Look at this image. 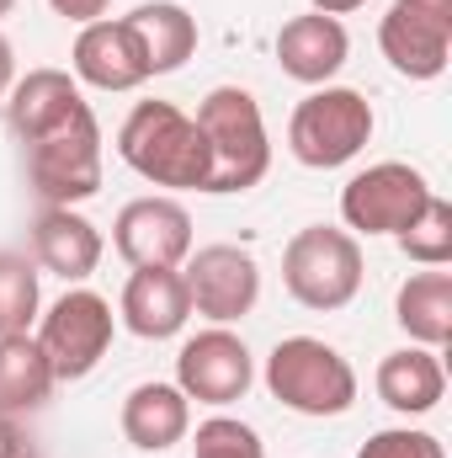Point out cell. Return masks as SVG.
I'll return each instance as SVG.
<instances>
[{"instance_id":"1","label":"cell","mask_w":452,"mask_h":458,"mask_svg":"<svg viewBox=\"0 0 452 458\" xmlns=\"http://www.w3.org/2000/svg\"><path fill=\"white\" fill-rule=\"evenodd\" d=\"M11 133L27 149V182L43 208H75L102 192V123L70 70H27L5 91Z\"/></svg>"},{"instance_id":"2","label":"cell","mask_w":452,"mask_h":458,"mask_svg":"<svg viewBox=\"0 0 452 458\" xmlns=\"http://www.w3.org/2000/svg\"><path fill=\"white\" fill-rule=\"evenodd\" d=\"M117 155L128 171L171 192H203L213 171L197 117H187L176 102H138L117 128Z\"/></svg>"},{"instance_id":"3","label":"cell","mask_w":452,"mask_h":458,"mask_svg":"<svg viewBox=\"0 0 452 458\" xmlns=\"http://www.w3.org/2000/svg\"><path fill=\"white\" fill-rule=\"evenodd\" d=\"M197 128L208 139V187L203 192H250L266 171H272V139H266V117L261 102L245 86H213L197 107Z\"/></svg>"},{"instance_id":"4","label":"cell","mask_w":452,"mask_h":458,"mask_svg":"<svg viewBox=\"0 0 452 458\" xmlns=\"http://www.w3.org/2000/svg\"><path fill=\"white\" fill-rule=\"evenodd\" d=\"M266 389L298 416H346L356 405V368L320 336H282L266 357Z\"/></svg>"},{"instance_id":"5","label":"cell","mask_w":452,"mask_h":458,"mask_svg":"<svg viewBox=\"0 0 452 458\" xmlns=\"http://www.w3.org/2000/svg\"><path fill=\"white\" fill-rule=\"evenodd\" d=\"M282 288L304 310H346L362 293V245L351 229L309 225L282 245Z\"/></svg>"},{"instance_id":"6","label":"cell","mask_w":452,"mask_h":458,"mask_svg":"<svg viewBox=\"0 0 452 458\" xmlns=\"http://www.w3.org/2000/svg\"><path fill=\"white\" fill-rule=\"evenodd\" d=\"M372 139V102L351 86H314L288 117V149L309 171H336Z\"/></svg>"},{"instance_id":"7","label":"cell","mask_w":452,"mask_h":458,"mask_svg":"<svg viewBox=\"0 0 452 458\" xmlns=\"http://www.w3.org/2000/svg\"><path fill=\"white\" fill-rule=\"evenodd\" d=\"M113 336H117L113 304L102 293H91V288H70L64 299H54L43 326H38V346H43L59 384H75V378L96 373V362L107 357Z\"/></svg>"},{"instance_id":"8","label":"cell","mask_w":452,"mask_h":458,"mask_svg":"<svg viewBox=\"0 0 452 458\" xmlns=\"http://www.w3.org/2000/svg\"><path fill=\"white\" fill-rule=\"evenodd\" d=\"M431 198V182L405 160H378L340 187V219L351 234H399Z\"/></svg>"},{"instance_id":"9","label":"cell","mask_w":452,"mask_h":458,"mask_svg":"<svg viewBox=\"0 0 452 458\" xmlns=\"http://www.w3.org/2000/svg\"><path fill=\"white\" fill-rule=\"evenodd\" d=\"M378 48L405 81H442L452 64V0H394Z\"/></svg>"},{"instance_id":"10","label":"cell","mask_w":452,"mask_h":458,"mask_svg":"<svg viewBox=\"0 0 452 458\" xmlns=\"http://www.w3.org/2000/svg\"><path fill=\"white\" fill-rule=\"evenodd\" d=\"M255 384V357L229 326H208L176 352V389L197 405H234Z\"/></svg>"},{"instance_id":"11","label":"cell","mask_w":452,"mask_h":458,"mask_svg":"<svg viewBox=\"0 0 452 458\" xmlns=\"http://www.w3.org/2000/svg\"><path fill=\"white\" fill-rule=\"evenodd\" d=\"M181 277H187L192 315H203L213 326L245 320L255 310V299H261V267L239 245H203V250H192L181 261Z\"/></svg>"},{"instance_id":"12","label":"cell","mask_w":452,"mask_h":458,"mask_svg":"<svg viewBox=\"0 0 452 458\" xmlns=\"http://www.w3.org/2000/svg\"><path fill=\"white\" fill-rule=\"evenodd\" d=\"M113 245L128 267H181L192 256V214L165 192L133 198L117 208Z\"/></svg>"},{"instance_id":"13","label":"cell","mask_w":452,"mask_h":458,"mask_svg":"<svg viewBox=\"0 0 452 458\" xmlns=\"http://www.w3.org/2000/svg\"><path fill=\"white\" fill-rule=\"evenodd\" d=\"M70 70L80 86H96V91H138L144 81H155L128 16H117V21L102 16V21L80 27V38L70 48Z\"/></svg>"},{"instance_id":"14","label":"cell","mask_w":452,"mask_h":458,"mask_svg":"<svg viewBox=\"0 0 452 458\" xmlns=\"http://www.w3.org/2000/svg\"><path fill=\"white\" fill-rule=\"evenodd\" d=\"M122 326L144 342H171L187 331L192 320V299H187V277L181 267H133V277L122 283Z\"/></svg>"},{"instance_id":"15","label":"cell","mask_w":452,"mask_h":458,"mask_svg":"<svg viewBox=\"0 0 452 458\" xmlns=\"http://www.w3.org/2000/svg\"><path fill=\"white\" fill-rule=\"evenodd\" d=\"M346 54H351V38H346L340 16L304 11V16L282 21V32H277V64L298 86H331V75H340V64H346Z\"/></svg>"},{"instance_id":"16","label":"cell","mask_w":452,"mask_h":458,"mask_svg":"<svg viewBox=\"0 0 452 458\" xmlns=\"http://www.w3.org/2000/svg\"><path fill=\"white\" fill-rule=\"evenodd\" d=\"M102 229L75 208H43L32 219V256L43 272L64 277V283H86L102 267Z\"/></svg>"},{"instance_id":"17","label":"cell","mask_w":452,"mask_h":458,"mask_svg":"<svg viewBox=\"0 0 452 458\" xmlns=\"http://www.w3.org/2000/svg\"><path fill=\"white\" fill-rule=\"evenodd\" d=\"M122 437L138 448V454H165L176 448L187 432H192V400L176 389V384H133L128 400H122Z\"/></svg>"},{"instance_id":"18","label":"cell","mask_w":452,"mask_h":458,"mask_svg":"<svg viewBox=\"0 0 452 458\" xmlns=\"http://www.w3.org/2000/svg\"><path fill=\"white\" fill-rule=\"evenodd\" d=\"M378 400L399 416H426L442 405L448 394V373H442V357L431 346H399L378 362Z\"/></svg>"},{"instance_id":"19","label":"cell","mask_w":452,"mask_h":458,"mask_svg":"<svg viewBox=\"0 0 452 458\" xmlns=\"http://www.w3.org/2000/svg\"><path fill=\"white\" fill-rule=\"evenodd\" d=\"M394 320H399V331L415 346L442 352V346L452 342V272H442V267L410 272V277L399 283Z\"/></svg>"},{"instance_id":"20","label":"cell","mask_w":452,"mask_h":458,"mask_svg":"<svg viewBox=\"0 0 452 458\" xmlns=\"http://www.w3.org/2000/svg\"><path fill=\"white\" fill-rule=\"evenodd\" d=\"M128 21L144 43L149 75H176L197 54V16L176 0H144L138 11H128Z\"/></svg>"},{"instance_id":"21","label":"cell","mask_w":452,"mask_h":458,"mask_svg":"<svg viewBox=\"0 0 452 458\" xmlns=\"http://www.w3.org/2000/svg\"><path fill=\"white\" fill-rule=\"evenodd\" d=\"M54 368L43 357L38 336H0V411L5 416H32L54 394Z\"/></svg>"},{"instance_id":"22","label":"cell","mask_w":452,"mask_h":458,"mask_svg":"<svg viewBox=\"0 0 452 458\" xmlns=\"http://www.w3.org/2000/svg\"><path fill=\"white\" fill-rule=\"evenodd\" d=\"M43 310L38 267L21 250H0V336H27Z\"/></svg>"},{"instance_id":"23","label":"cell","mask_w":452,"mask_h":458,"mask_svg":"<svg viewBox=\"0 0 452 458\" xmlns=\"http://www.w3.org/2000/svg\"><path fill=\"white\" fill-rule=\"evenodd\" d=\"M394 240H399V250H405L415 267H448L452 261V203L431 192L426 208L399 229Z\"/></svg>"},{"instance_id":"24","label":"cell","mask_w":452,"mask_h":458,"mask_svg":"<svg viewBox=\"0 0 452 458\" xmlns=\"http://www.w3.org/2000/svg\"><path fill=\"white\" fill-rule=\"evenodd\" d=\"M192 458H266V443L239 416H208L192 437Z\"/></svg>"},{"instance_id":"25","label":"cell","mask_w":452,"mask_h":458,"mask_svg":"<svg viewBox=\"0 0 452 458\" xmlns=\"http://www.w3.org/2000/svg\"><path fill=\"white\" fill-rule=\"evenodd\" d=\"M356 458H448V448L421 427H383L356 448Z\"/></svg>"},{"instance_id":"26","label":"cell","mask_w":452,"mask_h":458,"mask_svg":"<svg viewBox=\"0 0 452 458\" xmlns=\"http://www.w3.org/2000/svg\"><path fill=\"white\" fill-rule=\"evenodd\" d=\"M48 5H54V16H64V21H75V27H91V21L107 16L113 0H48Z\"/></svg>"},{"instance_id":"27","label":"cell","mask_w":452,"mask_h":458,"mask_svg":"<svg viewBox=\"0 0 452 458\" xmlns=\"http://www.w3.org/2000/svg\"><path fill=\"white\" fill-rule=\"evenodd\" d=\"M0 458H32V443L21 432V416H5V411H0Z\"/></svg>"},{"instance_id":"28","label":"cell","mask_w":452,"mask_h":458,"mask_svg":"<svg viewBox=\"0 0 452 458\" xmlns=\"http://www.w3.org/2000/svg\"><path fill=\"white\" fill-rule=\"evenodd\" d=\"M16 86V48H11V38L0 32V97Z\"/></svg>"},{"instance_id":"29","label":"cell","mask_w":452,"mask_h":458,"mask_svg":"<svg viewBox=\"0 0 452 458\" xmlns=\"http://www.w3.org/2000/svg\"><path fill=\"white\" fill-rule=\"evenodd\" d=\"M367 0H309V11H320V16H351V11H362Z\"/></svg>"},{"instance_id":"30","label":"cell","mask_w":452,"mask_h":458,"mask_svg":"<svg viewBox=\"0 0 452 458\" xmlns=\"http://www.w3.org/2000/svg\"><path fill=\"white\" fill-rule=\"evenodd\" d=\"M11 5H16V0H0V16H11Z\"/></svg>"}]
</instances>
